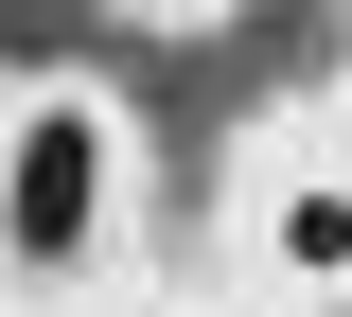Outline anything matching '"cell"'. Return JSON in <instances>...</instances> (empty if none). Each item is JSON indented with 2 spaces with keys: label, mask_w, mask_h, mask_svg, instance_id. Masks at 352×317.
Segmentation results:
<instances>
[{
  "label": "cell",
  "mask_w": 352,
  "mask_h": 317,
  "mask_svg": "<svg viewBox=\"0 0 352 317\" xmlns=\"http://www.w3.org/2000/svg\"><path fill=\"white\" fill-rule=\"evenodd\" d=\"M106 247H124V124H106V89H18L0 106V265L88 282Z\"/></svg>",
  "instance_id": "1"
},
{
  "label": "cell",
  "mask_w": 352,
  "mask_h": 317,
  "mask_svg": "<svg viewBox=\"0 0 352 317\" xmlns=\"http://www.w3.org/2000/svg\"><path fill=\"white\" fill-rule=\"evenodd\" d=\"M264 282L282 300H352V177H282L264 194Z\"/></svg>",
  "instance_id": "2"
}]
</instances>
